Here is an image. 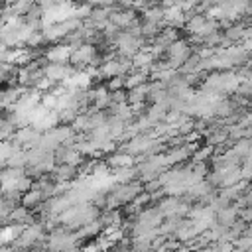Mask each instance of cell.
<instances>
[{"instance_id":"8","label":"cell","mask_w":252,"mask_h":252,"mask_svg":"<svg viewBox=\"0 0 252 252\" xmlns=\"http://www.w3.org/2000/svg\"><path fill=\"white\" fill-rule=\"evenodd\" d=\"M73 4H83V2H87V0H71Z\"/></svg>"},{"instance_id":"5","label":"cell","mask_w":252,"mask_h":252,"mask_svg":"<svg viewBox=\"0 0 252 252\" xmlns=\"http://www.w3.org/2000/svg\"><path fill=\"white\" fill-rule=\"evenodd\" d=\"M102 85H104L108 91H120V89H126V75H116V77L104 79Z\"/></svg>"},{"instance_id":"7","label":"cell","mask_w":252,"mask_h":252,"mask_svg":"<svg viewBox=\"0 0 252 252\" xmlns=\"http://www.w3.org/2000/svg\"><path fill=\"white\" fill-rule=\"evenodd\" d=\"M238 217H240V219H244L248 224H252V205L238 209Z\"/></svg>"},{"instance_id":"1","label":"cell","mask_w":252,"mask_h":252,"mask_svg":"<svg viewBox=\"0 0 252 252\" xmlns=\"http://www.w3.org/2000/svg\"><path fill=\"white\" fill-rule=\"evenodd\" d=\"M236 219H238V207H236V205L222 207V209H219V211L215 213V217H213V220H215L219 226H222V228H228Z\"/></svg>"},{"instance_id":"6","label":"cell","mask_w":252,"mask_h":252,"mask_svg":"<svg viewBox=\"0 0 252 252\" xmlns=\"http://www.w3.org/2000/svg\"><path fill=\"white\" fill-rule=\"evenodd\" d=\"M110 100H112V104H124L126 102V89L110 91Z\"/></svg>"},{"instance_id":"4","label":"cell","mask_w":252,"mask_h":252,"mask_svg":"<svg viewBox=\"0 0 252 252\" xmlns=\"http://www.w3.org/2000/svg\"><path fill=\"white\" fill-rule=\"evenodd\" d=\"M41 201H45V197H43V193H41L39 189H30V191H26V193L22 195V199H20V203L26 205V207H30V209H35Z\"/></svg>"},{"instance_id":"2","label":"cell","mask_w":252,"mask_h":252,"mask_svg":"<svg viewBox=\"0 0 252 252\" xmlns=\"http://www.w3.org/2000/svg\"><path fill=\"white\" fill-rule=\"evenodd\" d=\"M69 53H71V49H69L65 43H57V45L47 47L45 59L51 61V63H65V61L69 59Z\"/></svg>"},{"instance_id":"3","label":"cell","mask_w":252,"mask_h":252,"mask_svg":"<svg viewBox=\"0 0 252 252\" xmlns=\"http://www.w3.org/2000/svg\"><path fill=\"white\" fill-rule=\"evenodd\" d=\"M18 126L8 118V116H0V142H10L16 134Z\"/></svg>"}]
</instances>
